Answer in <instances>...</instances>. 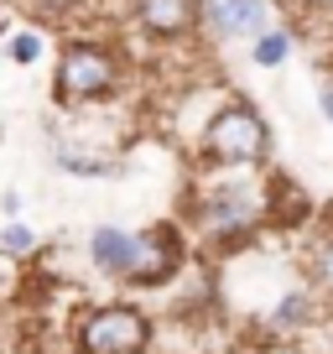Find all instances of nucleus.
Wrapping results in <instances>:
<instances>
[{"label":"nucleus","mask_w":333,"mask_h":354,"mask_svg":"<svg viewBox=\"0 0 333 354\" xmlns=\"http://www.w3.org/2000/svg\"><path fill=\"white\" fill-rule=\"evenodd\" d=\"M84 255L99 277L120 281V287H162L178 277L182 266V240L178 230H120V224H99L84 240Z\"/></svg>","instance_id":"nucleus-1"},{"label":"nucleus","mask_w":333,"mask_h":354,"mask_svg":"<svg viewBox=\"0 0 333 354\" xmlns=\"http://www.w3.org/2000/svg\"><path fill=\"white\" fill-rule=\"evenodd\" d=\"M256 167H245V172L224 177V183H209L188 198V219L203 240H245L250 230L271 219V198L276 193L266 183H256Z\"/></svg>","instance_id":"nucleus-2"},{"label":"nucleus","mask_w":333,"mask_h":354,"mask_svg":"<svg viewBox=\"0 0 333 354\" xmlns=\"http://www.w3.org/2000/svg\"><path fill=\"white\" fill-rule=\"evenodd\" d=\"M271 156V125L250 100H224L198 131V162L219 172H245V167H266Z\"/></svg>","instance_id":"nucleus-3"},{"label":"nucleus","mask_w":333,"mask_h":354,"mask_svg":"<svg viewBox=\"0 0 333 354\" xmlns=\"http://www.w3.org/2000/svg\"><path fill=\"white\" fill-rule=\"evenodd\" d=\"M125 84V57L115 53L110 42H68L57 53L53 68V100L57 104H73V110H89V104L115 100Z\"/></svg>","instance_id":"nucleus-4"},{"label":"nucleus","mask_w":333,"mask_h":354,"mask_svg":"<svg viewBox=\"0 0 333 354\" xmlns=\"http://www.w3.org/2000/svg\"><path fill=\"white\" fill-rule=\"evenodd\" d=\"M156 339L151 313L135 302H99L73 323V354H146Z\"/></svg>","instance_id":"nucleus-5"},{"label":"nucleus","mask_w":333,"mask_h":354,"mask_svg":"<svg viewBox=\"0 0 333 354\" xmlns=\"http://www.w3.org/2000/svg\"><path fill=\"white\" fill-rule=\"evenodd\" d=\"M135 32L151 37V42H193L203 37V0H125Z\"/></svg>","instance_id":"nucleus-6"},{"label":"nucleus","mask_w":333,"mask_h":354,"mask_svg":"<svg viewBox=\"0 0 333 354\" xmlns=\"http://www.w3.org/2000/svg\"><path fill=\"white\" fill-rule=\"evenodd\" d=\"M271 26V0H203V37L213 42H256Z\"/></svg>","instance_id":"nucleus-7"},{"label":"nucleus","mask_w":333,"mask_h":354,"mask_svg":"<svg viewBox=\"0 0 333 354\" xmlns=\"http://www.w3.org/2000/svg\"><path fill=\"white\" fill-rule=\"evenodd\" d=\"M292 47H297V32H292V26H266V32L250 42V63L256 68H281L292 57Z\"/></svg>","instance_id":"nucleus-8"},{"label":"nucleus","mask_w":333,"mask_h":354,"mask_svg":"<svg viewBox=\"0 0 333 354\" xmlns=\"http://www.w3.org/2000/svg\"><path fill=\"white\" fill-rule=\"evenodd\" d=\"M53 167L57 172H73V177H110L115 172V162L78 151V146H68V141H53Z\"/></svg>","instance_id":"nucleus-9"},{"label":"nucleus","mask_w":333,"mask_h":354,"mask_svg":"<svg viewBox=\"0 0 333 354\" xmlns=\"http://www.w3.org/2000/svg\"><path fill=\"white\" fill-rule=\"evenodd\" d=\"M312 318H318V302H312V292H287V297L271 308V323H276V328H307Z\"/></svg>","instance_id":"nucleus-10"},{"label":"nucleus","mask_w":333,"mask_h":354,"mask_svg":"<svg viewBox=\"0 0 333 354\" xmlns=\"http://www.w3.org/2000/svg\"><path fill=\"white\" fill-rule=\"evenodd\" d=\"M37 245H42V240H37L32 224H21V219H6V224H0V250H6V255H32Z\"/></svg>","instance_id":"nucleus-11"},{"label":"nucleus","mask_w":333,"mask_h":354,"mask_svg":"<svg viewBox=\"0 0 333 354\" xmlns=\"http://www.w3.org/2000/svg\"><path fill=\"white\" fill-rule=\"evenodd\" d=\"M6 57H11L16 68H32L37 57H42V26H26V32H16L11 42H6Z\"/></svg>","instance_id":"nucleus-12"},{"label":"nucleus","mask_w":333,"mask_h":354,"mask_svg":"<svg viewBox=\"0 0 333 354\" xmlns=\"http://www.w3.org/2000/svg\"><path fill=\"white\" fill-rule=\"evenodd\" d=\"M89 0H26V11H32V21H73L78 11H84Z\"/></svg>","instance_id":"nucleus-13"},{"label":"nucleus","mask_w":333,"mask_h":354,"mask_svg":"<svg viewBox=\"0 0 333 354\" xmlns=\"http://www.w3.org/2000/svg\"><path fill=\"white\" fill-rule=\"evenodd\" d=\"M312 271H318V281L333 292V234H323L318 250H312Z\"/></svg>","instance_id":"nucleus-14"},{"label":"nucleus","mask_w":333,"mask_h":354,"mask_svg":"<svg viewBox=\"0 0 333 354\" xmlns=\"http://www.w3.org/2000/svg\"><path fill=\"white\" fill-rule=\"evenodd\" d=\"M318 104H323V115H328V120H333V78H328V84H323V94H318Z\"/></svg>","instance_id":"nucleus-15"},{"label":"nucleus","mask_w":333,"mask_h":354,"mask_svg":"<svg viewBox=\"0 0 333 354\" xmlns=\"http://www.w3.org/2000/svg\"><path fill=\"white\" fill-rule=\"evenodd\" d=\"M328 68H333V63H328ZM328 78H333V73H328Z\"/></svg>","instance_id":"nucleus-16"}]
</instances>
